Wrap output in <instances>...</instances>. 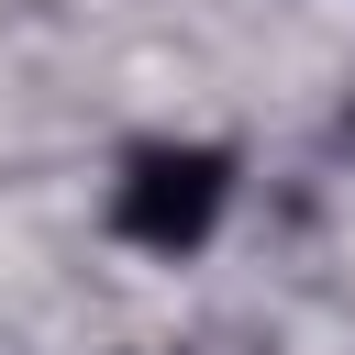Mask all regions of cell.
<instances>
[{
	"label": "cell",
	"instance_id": "cell-1",
	"mask_svg": "<svg viewBox=\"0 0 355 355\" xmlns=\"http://www.w3.org/2000/svg\"><path fill=\"white\" fill-rule=\"evenodd\" d=\"M222 200H233V155L222 144H144L111 178V222L144 255H200L211 222H222Z\"/></svg>",
	"mask_w": 355,
	"mask_h": 355
}]
</instances>
